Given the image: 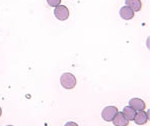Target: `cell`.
Wrapping results in <instances>:
<instances>
[{
    "instance_id": "cell-1",
    "label": "cell",
    "mask_w": 150,
    "mask_h": 126,
    "mask_svg": "<svg viewBox=\"0 0 150 126\" xmlns=\"http://www.w3.org/2000/svg\"><path fill=\"white\" fill-rule=\"evenodd\" d=\"M60 83L62 85L63 88L65 89H73L76 86V78H75L74 75H72L71 73H64V74L61 76L60 79Z\"/></svg>"
},
{
    "instance_id": "cell-2",
    "label": "cell",
    "mask_w": 150,
    "mask_h": 126,
    "mask_svg": "<svg viewBox=\"0 0 150 126\" xmlns=\"http://www.w3.org/2000/svg\"><path fill=\"white\" fill-rule=\"evenodd\" d=\"M118 112L119 110L117 107H115V106H108L101 112V117L107 122H111V121H112V119L115 118V116L118 114Z\"/></svg>"
},
{
    "instance_id": "cell-3",
    "label": "cell",
    "mask_w": 150,
    "mask_h": 126,
    "mask_svg": "<svg viewBox=\"0 0 150 126\" xmlns=\"http://www.w3.org/2000/svg\"><path fill=\"white\" fill-rule=\"evenodd\" d=\"M54 14L59 20H66L69 17V9L65 5H58L54 10Z\"/></svg>"
},
{
    "instance_id": "cell-4",
    "label": "cell",
    "mask_w": 150,
    "mask_h": 126,
    "mask_svg": "<svg viewBox=\"0 0 150 126\" xmlns=\"http://www.w3.org/2000/svg\"><path fill=\"white\" fill-rule=\"evenodd\" d=\"M148 119H149L148 112H145L144 110H142V111L136 112L135 117H134V122L138 125H144L148 122Z\"/></svg>"
},
{
    "instance_id": "cell-5",
    "label": "cell",
    "mask_w": 150,
    "mask_h": 126,
    "mask_svg": "<svg viewBox=\"0 0 150 126\" xmlns=\"http://www.w3.org/2000/svg\"><path fill=\"white\" fill-rule=\"evenodd\" d=\"M129 106L131 108H133L134 110H137V111H142V110L145 109V102L143 100L139 98H133L130 100L129 102Z\"/></svg>"
},
{
    "instance_id": "cell-6",
    "label": "cell",
    "mask_w": 150,
    "mask_h": 126,
    "mask_svg": "<svg viewBox=\"0 0 150 126\" xmlns=\"http://www.w3.org/2000/svg\"><path fill=\"white\" fill-rule=\"evenodd\" d=\"M112 122L115 126H128L129 124V120L123 115L122 112H118V114L112 119Z\"/></svg>"
},
{
    "instance_id": "cell-7",
    "label": "cell",
    "mask_w": 150,
    "mask_h": 126,
    "mask_svg": "<svg viewBox=\"0 0 150 126\" xmlns=\"http://www.w3.org/2000/svg\"><path fill=\"white\" fill-rule=\"evenodd\" d=\"M126 6L132 9L134 12L140 11L142 8V2L141 0H126Z\"/></svg>"
},
{
    "instance_id": "cell-8",
    "label": "cell",
    "mask_w": 150,
    "mask_h": 126,
    "mask_svg": "<svg viewBox=\"0 0 150 126\" xmlns=\"http://www.w3.org/2000/svg\"><path fill=\"white\" fill-rule=\"evenodd\" d=\"M120 15L123 19L129 20V19H132L134 17V11L132 9H130L129 7H127V6H124V7L121 8Z\"/></svg>"
},
{
    "instance_id": "cell-9",
    "label": "cell",
    "mask_w": 150,
    "mask_h": 126,
    "mask_svg": "<svg viewBox=\"0 0 150 126\" xmlns=\"http://www.w3.org/2000/svg\"><path fill=\"white\" fill-rule=\"evenodd\" d=\"M122 113L129 121L134 120V117H135V114H136V110H134L133 108H131L130 106H126L124 109H123Z\"/></svg>"
},
{
    "instance_id": "cell-10",
    "label": "cell",
    "mask_w": 150,
    "mask_h": 126,
    "mask_svg": "<svg viewBox=\"0 0 150 126\" xmlns=\"http://www.w3.org/2000/svg\"><path fill=\"white\" fill-rule=\"evenodd\" d=\"M48 4L52 7H57L58 5H60L61 0H47Z\"/></svg>"
},
{
    "instance_id": "cell-11",
    "label": "cell",
    "mask_w": 150,
    "mask_h": 126,
    "mask_svg": "<svg viewBox=\"0 0 150 126\" xmlns=\"http://www.w3.org/2000/svg\"><path fill=\"white\" fill-rule=\"evenodd\" d=\"M65 126H78V124H77V123H75V122H67L65 124Z\"/></svg>"
},
{
    "instance_id": "cell-12",
    "label": "cell",
    "mask_w": 150,
    "mask_h": 126,
    "mask_svg": "<svg viewBox=\"0 0 150 126\" xmlns=\"http://www.w3.org/2000/svg\"><path fill=\"white\" fill-rule=\"evenodd\" d=\"M1 115H2V109H1V107H0V117H1Z\"/></svg>"
},
{
    "instance_id": "cell-13",
    "label": "cell",
    "mask_w": 150,
    "mask_h": 126,
    "mask_svg": "<svg viewBox=\"0 0 150 126\" xmlns=\"http://www.w3.org/2000/svg\"><path fill=\"white\" fill-rule=\"evenodd\" d=\"M6 126H13V125H6Z\"/></svg>"
}]
</instances>
